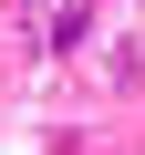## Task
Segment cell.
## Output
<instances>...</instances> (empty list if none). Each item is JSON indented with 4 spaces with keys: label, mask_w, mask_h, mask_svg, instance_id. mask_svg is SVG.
Segmentation results:
<instances>
[{
    "label": "cell",
    "mask_w": 145,
    "mask_h": 155,
    "mask_svg": "<svg viewBox=\"0 0 145 155\" xmlns=\"http://www.w3.org/2000/svg\"><path fill=\"white\" fill-rule=\"evenodd\" d=\"M83 31H93V11H83V0H72V11H52V31H42V41H52V52H72Z\"/></svg>",
    "instance_id": "6da1fadb"
}]
</instances>
